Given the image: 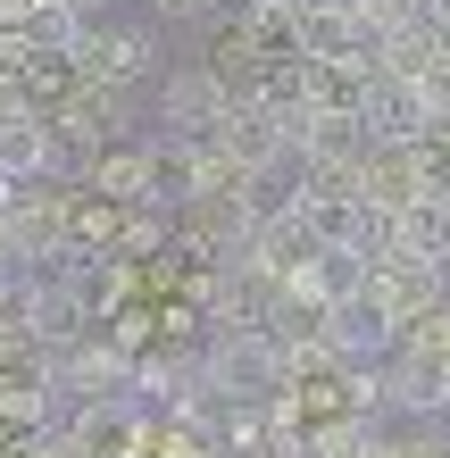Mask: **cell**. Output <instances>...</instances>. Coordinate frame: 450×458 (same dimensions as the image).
I'll return each mask as SVG.
<instances>
[{
	"mask_svg": "<svg viewBox=\"0 0 450 458\" xmlns=\"http://www.w3.org/2000/svg\"><path fill=\"white\" fill-rule=\"evenodd\" d=\"M75 75H84V84H117V92H134V84H150L158 75V34L150 25H84V34H75Z\"/></svg>",
	"mask_w": 450,
	"mask_h": 458,
	"instance_id": "3957f363",
	"label": "cell"
},
{
	"mask_svg": "<svg viewBox=\"0 0 450 458\" xmlns=\"http://www.w3.org/2000/svg\"><path fill=\"white\" fill-rule=\"evenodd\" d=\"M0 342H34V276L0 267Z\"/></svg>",
	"mask_w": 450,
	"mask_h": 458,
	"instance_id": "4fadbf2b",
	"label": "cell"
},
{
	"mask_svg": "<svg viewBox=\"0 0 450 458\" xmlns=\"http://www.w3.org/2000/svg\"><path fill=\"white\" fill-rule=\"evenodd\" d=\"M309 259H317V242H309V225H301V208H293V200H276L267 217L250 225V250L233 259V267H250V276H267V284L284 292Z\"/></svg>",
	"mask_w": 450,
	"mask_h": 458,
	"instance_id": "52a82bcc",
	"label": "cell"
},
{
	"mask_svg": "<svg viewBox=\"0 0 450 458\" xmlns=\"http://www.w3.org/2000/svg\"><path fill=\"white\" fill-rule=\"evenodd\" d=\"M267 9H284V17H301V9H317V0H267Z\"/></svg>",
	"mask_w": 450,
	"mask_h": 458,
	"instance_id": "e0dca14e",
	"label": "cell"
},
{
	"mask_svg": "<svg viewBox=\"0 0 450 458\" xmlns=\"http://www.w3.org/2000/svg\"><path fill=\"white\" fill-rule=\"evenodd\" d=\"M67 200L75 183H25V200L0 217V267H17V276H34L67 250Z\"/></svg>",
	"mask_w": 450,
	"mask_h": 458,
	"instance_id": "7a4b0ae2",
	"label": "cell"
},
{
	"mask_svg": "<svg viewBox=\"0 0 450 458\" xmlns=\"http://www.w3.org/2000/svg\"><path fill=\"white\" fill-rule=\"evenodd\" d=\"M208 375L233 392V400H284V384H293V342H284L276 326H242V334H208Z\"/></svg>",
	"mask_w": 450,
	"mask_h": 458,
	"instance_id": "6da1fadb",
	"label": "cell"
},
{
	"mask_svg": "<svg viewBox=\"0 0 450 458\" xmlns=\"http://www.w3.org/2000/svg\"><path fill=\"white\" fill-rule=\"evenodd\" d=\"M293 208H301V225H309V242H317V250H359V225H367V208H359V200L293 192Z\"/></svg>",
	"mask_w": 450,
	"mask_h": 458,
	"instance_id": "7c38bea8",
	"label": "cell"
},
{
	"mask_svg": "<svg viewBox=\"0 0 450 458\" xmlns=\"http://www.w3.org/2000/svg\"><path fill=\"white\" fill-rule=\"evenodd\" d=\"M293 142H301V125L284 117V109H267V100H233V117L217 125V150L250 183H276L284 167H293Z\"/></svg>",
	"mask_w": 450,
	"mask_h": 458,
	"instance_id": "5b68a950",
	"label": "cell"
},
{
	"mask_svg": "<svg viewBox=\"0 0 450 458\" xmlns=\"http://www.w3.org/2000/svg\"><path fill=\"white\" fill-rule=\"evenodd\" d=\"M367 301H384L392 326H417L434 301H450V267H426V259H409V250L367 259Z\"/></svg>",
	"mask_w": 450,
	"mask_h": 458,
	"instance_id": "8992f818",
	"label": "cell"
},
{
	"mask_svg": "<svg viewBox=\"0 0 450 458\" xmlns=\"http://www.w3.org/2000/svg\"><path fill=\"white\" fill-rule=\"evenodd\" d=\"M351 0H317V9H301L293 17V50L301 59H351Z\"/></svg>",
	"mask_w": 450,
	"mask_h": 458,
	"instance_id": "8fae6325",
	"label": "cell"
},
{
	"mask_svg": "<svg viewBox=\"0 0 450 458\" xmlns=\"http://www.w3.org/2000/svg\"><path fill=\"white\" fill-rule=\"evenodd\" d=\"M158 17H208V9H225V0H150Z\"/></svg>",
	"mask_w": 450,
	"mask_h": 458,
	"instance_id": "9a60e30c",
	"label": "cell"
},
{
	"mask_svg": "<svg viewBox=\"0 0 450 458\" xmlns=\"http://www.w3.org/2000/svg\"><path fill=\"white\" fill-rule=\"evenodd\" d=\"M392 450H401V458H450V434L417 425V434H392Z\"/></svg>",
	"mask_w": 450,
	"mask_h": 458,
	"instance_id": "5bb4252c",
	"label": "cell"
},
{
	"mask_svg": "<svg viewBox=\"0 0 450 458\" xmlns=\"http://www.w3.org/2000/svg\"><path fill=\"white\" fill-rule=\"evenodd\" d=\"M0 175L50 183V117L25 109V100H0Z\"/></svg>",
	"mask_w": 450,
	"mask_h": 458,
	"instance_id": "30bf717a",
	"label": "cell"
},
{
	"mask_svg": "<svg viewBox=\"0 0 450 458\" xmlns=\"http://www.w3.org/2000/svg\"><path fill=\"white\" fill-rule=\"evenodd\" d=\"M84 192H100L109 208H167L158 200V142H109Z\"/></svg>",
	"mask_w": 450,
	"mask_h": 458,
	"instance_id": "ba28073f",
	"label": "cell"
},
{
	"mask_svg": "<svg viewBox=\"0 0 450 458\" xmlns=\"http://www.w3.org/2000/svg\"><path fill=\"white\" fill-rule=\"evenodd\" d=\"M233 117V92L217 67H167L158 75V125H167V142H217V125Z\"/></svg>",
	"mask_w": 450,
	"mask_h": 458,
	"instance_id": "277c9868",
	"label": "cell"
},
{
	"mask_svg": "<svg viewBox=\"0 0 450 458\" xmlns=\"http://www.w3.org/2000/svg\"><path fill=\"white\" fill-rule=\"evenodd\" d=\"M351 458H401V450H392V434H376V425H367V442H359Z\"/></svg>",
	"mask_w": 450,
	"mask_h": 458,
	"instance_id": "2e32d148",
	"label": "cell"
},
{
	"mask_svg": "<svg viewBox=\"0 0 450 458\" xmlns=\"http://www.w3.org/2000/svg\"><path fill=\"white\" fill-rule=\"evenodd\" d=\"M367 133H376V142H426L434 133V109H426V84H417V75H384L376 67V84H367Z\"/></svg>",
	"mask_w": 450,
	"mask_h": 458,
	"instance_id": "9c48e42d",
	"label": "cell"
}]
</instances>
